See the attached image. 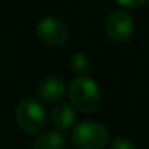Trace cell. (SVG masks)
Segmentation results:
<instances>
[{"label":"cell","instance_id":"6da1fadb","mask_svg":"<svg viewBox=\"0 0 149 149\" xmlns=\"http://www.w3.org/2000/svg\"><path fill=\"white\" fill-rule=\"evenodd\" d=\"M68 97L71 104L80 111L93 113L100 107L101 90L93 78L80 75L71 81L68 87Z\"/></svg>","mask_w":149,"mask_h":149},{"label":"cell","instance_id":"7a4b0ae2","mask_svg":"<svg viewBox=\"0 0 149 149\" xmlns=\"http://www.w3.org/2000/svg\"><path fill=\"white\" fill-rule=\"evenodd\" d=\"M16 123L26 133L39 132L47 122V113L42 103L35 97H26L20 100L16 107Z\"/></svg>","mask_w":149,"mask_h":149},{"label":"cell","instance_id":"3957f363","mask_svg":"<svg viewBox=\"0 0 149 149\" xmlns=\"http://www.w3.org/2000/svg\"><path fill=\"white\" fill-rule=\"evenodd\" d=\"M71 139L80 149H103L109 142V130L99 122L86 120L74 127Z\"/></svg>","mask_w":149,"mask_h":149},{"label":"cell","instance_id":"277c9868","mask_svg":"<svg viewBox=\"0 0 149 149\" xmlns=\"http://www.w3.org/2000/svg\"><path fill=\"white\" fill-rule=\"evenodd\" d=\"M36 33L49 47H61L68 39L67 25L56 16H45L36 25Z\"/></svg>","mask_w":149,"mask_h":149},{"label":"cell","instance_id":"5b68a950","mask_svg":"<svg viewBox=\"0 0 149 149\" xmlns=\"http://www.w3.org/2000/svg\"><path fill=\"white\" fill-rule=\"evenodd\" d=\"M135 31V20L126 10L113 12L106 20V32L114 42H126Z\"/></svg>","mask_w":149,"mask_h":149},{"label":"cell","instance_id":"8992f818","mask_svg":"<svg viewBox=\"0 0 149 149\" xmlns=\"http://www.w3.org/2000/svg\"><path fill=\"white\" fill-rule=\"evenodd\" d=\"M36 93H38L39 99H42L44 101L54 103V101H58L65 96L67 86H65L62 78L49 75V77H45L39 81V84L36 87Z\"/></svg>","mask_w":149,"mask_h":149},{"label":"cell","instance_id":"52a82bcc","mask_svg":"<svg viewBox=\"0 0 149 149\" xmlns=\"http://www.w3.org/2000/svg\"><path fill=\"white\" fill-rule=\"evenodd\" d=\"M77 113L74 107L68 103H58L51 111V122L59 130L71 129L75 123Z\"/></svg>","mask_w":149,"mask_h":149},{"label":"cell","instance_id":"ba28073f","mask_svg":"<svg viewBox=\"0 0 149 149\" xmlns=\"http://www.w3.org/2000/svg\"><path fill=\"white\" fill-rule=\"evenodd\" d=\"M65 148V138L62 133L56 130H48L38 135L32 143L31 149H64Z\"/></svg>","mask_w":149,"mask_h":149},{"label":"cell","instance_id":"9c48e42d","mask_svg":"<svg viewBox=\"0 0 149 149\" xmlns=\"http://www.w3.org/2000/svg\"><path fill=\"white\" fill-rule=\"evenodd\" d=\"M70 68L75 74H84L90 70V58L83 52H77L70 59Z\"/></svg>","mask_w":149,"mask_h":149},{"label":"cell","instance_id":"30bf717a","mask_svg":"<svg viewBox=\"0 0 149 149\" xmlns=\"http://www.w3.org/2000/svg\"><path fill=\"white\" fill-rule=\"evenodd\" d=\"M110 149H136V146H135V143H133L129 138H126V136H119V138H116V139L111 142Z\"/></svg>","mask_w":149,"mask_h":149},{"label":"cell","instance_id":"8fae6325","mask_svg":"<svg viewBox=\"0 0 149 149\" xmlns=\"http://www.w3.org/2000/svg\"><path fill=\"white\" fill-rule=\"evenodd\" d=\"M117 3L127 9H139V7H143L145 4H148L149 0H117Z\"/></svg>","mask_w":149,"mask_h":149}]
</instances>
